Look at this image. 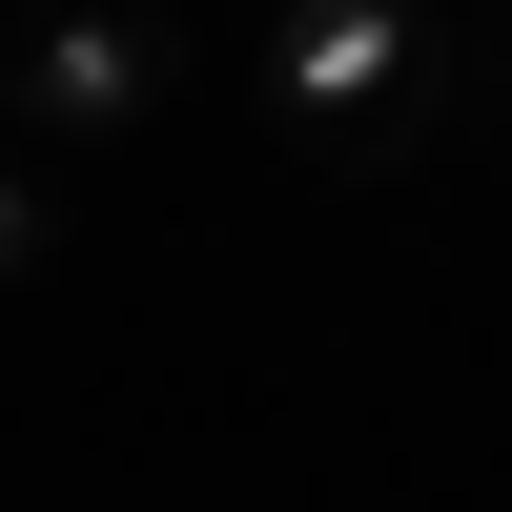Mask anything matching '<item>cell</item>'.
I'll return each instance as SVG.
<instances>
[{"label": "cell", "mask_w": 512, "mask_h": 512, "mask_svg": "<svg viewBox=\"0 0 512 512\" xmlns=\"http://www.w3.org/2000/svg\"><path fill=\"white\" fill-rule=\"evenodd\" d=\"M267 103L328 185H390L451 123H512V21H451V0H287L267 21Z\"/></svg>", "instance_id": "cell-1"}, {"label": "cell", "mask_w": 512, "mask_h": 512, "mask_svg": "<svg viewBox=\"0 0 512 512\" xmlns=\"http://www.w3.org/2000/svg\"><path fill=\"white\" fill-rule=\"evenodd\" d=\"M451 21H512V0H451Z\"/></svg>", "instance_id": "cell-4"}, {"label": "cell", "mask_w": 512, "mask_h": 512, "mask_svg": "<svg viewBox=\"0 0 512 512\" xmlns=\"http://www.w3.org/2000/svg\"><path fill=\"white\" fill-rule=\"evenodd\" d=\"M41 267H62V185L0 144V287H41Z\"/></svg>", "instance_id": "cell-3"}, {"label": "cell", "mask_w": 512, "mask_h": 512, "mask_svg": "<svg viewBox=\"0 0 512 512\" xmlns=\"http://www.w3.org/2000/svg\"><path fill=\"white\" fill-rule=\"evenodd\" d=\"M164 82H185V21H164V0H21V21H0V103H21L41 144H123Z\"/></svg>", "instance_id": "cell-2"}]
</instances>
